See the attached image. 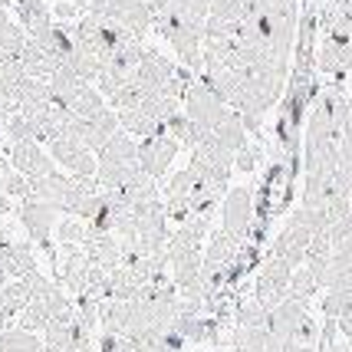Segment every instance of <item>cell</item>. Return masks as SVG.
Wrapping results in <instances>:
<instances>
[{
  "label": "cell",
  "mask_w": 352,
  "mask_h": 352,
  "mask_svg": "<svg viewBox=\"0 0 352 352\" xmlns=\"http://www.w3.org/2000/svg\"><path fill=\"white\" fill-rule=\"evenodd\" d=\"M290 276H293V267H287V263L276 261V257H267L261 263L257 283H254V300L263 309L280 307L287 300V290H290Z\"/></svg>",
  "instance_id": "cell-8"
},
{
  "label": "cell",
  "mask_w": 352,
  "mask_h": 352,
  "mask_svg": "<svg viewBox=\"0 0 352 352\" xmlns=\"http://www.w3.org/2000/svg\"><path fill=\"white\" fill-rule=\"evenodd\" d=\"M56 241H60L63 247H82V241H86V224L79 221V217L73 214H63V221H56Z\"/></svg>",
  "instance_id": "cell-19"
},
{
  "label": "cell",
  "mask_w": 352,
  "mask_h": 352,
  "mask_svg": "<svg viewBox=\"0 0 352 352\" xmlns=\"http://www.w3.org/2000/svg\"><path fill=\"white\" fill-rule=\"evenodd\" d=\"M20 221H23V230L30 234V241L40 250L53 254V230H56V221H60V211L46 201L27 198L20 201Z\"/></svg>",
  "instance_id": "cell-7"
},
{
  "label": "cell",
  "mask_w": 352,
  "mask_h": 352,
  "mask_svg": "<svg viewBox=\"0 0 352 352\" xmlns=\"http://www.w3.org/2000/svg\"><path fill=\"white\" fill-rule=\"evenodd\" d=\"M270 352H313V349H303V346H296V342H290V339L270 336Z\"/></svg>",
  "instance_id": "cell-22"
},
{
  "label": "cell",
  "mask_w": 352,
  "mask_h": 352,
  "mask_svg": "<svg viewBox=\"0 0 352 352\" xmlns=\"http://www.w3.org/2000/svg\"><path fill=\"white\" fill-rule=\"evenodd\" d=\"M182 102H184V119L195 125L201 135H211L217 125L230 116V106H228V102H221L214 92L204 86V79H201V76L188 79Z\"/></svg>",
  "instance_id": "cell-4"
},
{
  "label": "cell",
  "mask_w": 352,
  "mask_h": 352,
  "mask_svg": "<svg viewBox=\"0 0 352 352\" xmlns=\"http://www.w3.org/2000/svg\"><path fill=\"white\" fill-rule=\"evenodd\" d=\"M234 352H270V329H244L234 326Z\"/></svg>",
  "instance_id": "cell-17"
},
{
  "label": "cell",
  "mask_w": 352,
  "mask_h": 352,
  "mask_svg": "<svg viewBox=\"0 0 352 352\" xmlns=\"http://www.w3.org/2000/svg\"><path fill=\"white\" fill-rule=\"evenodd\" d=\"M178 152H182V145L171 135L142 138V142H138V168L145 171L152 182H158V178L171 168V162L178 158Z\"/></svg>",
  "instance_id": "cell-9"
},
{
  "label": "cell",
  "mask_w": 352,
  "mask_h": 352,
  "mask_svg": "<svg viewBox=\"0 0 352 352\" xmlns=\"http://www.w3.org/2000/svg\"><path fill=\"white\" fill-rule=\"evenodd\" d=\"M50 155H53L73 178H86V182L96 178V168H99V165H96V152H89L79 138H56V142H50Z\"/></svg>",
  "instance_id": "cell-10"
},
{
  "label": "cell",
  "mask_w": 352,
  "mask_h": 352,
  "mask_svg": "<svg viewBox=\"0 0 352 352\" xmlns=\"http://www.w3.org/2000/svg\"><path fill=\"white\" fill-rule=\"evenodd\" d=\"M92 16H109L112 23H119L122 30L132 33L138 43H145V36L155 27V10L145 0H99Z\"/></svg>",
  "instance_id": "cell-5"
},
{
  "label": "cell",
  "mask_w": 352,
  "mask_h": 352,
  "mask_svg": "<svg viewBox=\"0 0 352 352\" xmlns=\"http://www.w3.org/2000/svg\"><path fill=\"white\" fill-rule=\"evenodd\" d=\"M7 20H10V14H7V10H3V3H0V27H3Z\"/></svg>",
  "instance_id": "cell-27"
},
{
  "label": "cell",
  "mask_w": 352,
  "mask_h": 352,
  "mask_svg": "<svg viewBox=\"0 0 352 352\" xmlns=\"http://www.w3.org/2000/svg\"><path fill=\"white\" fill-rule=\"evenodd\" d=\"M336 329L342 333V336L352 339V309H346V313H342V316L336 320Z\"/></svg>",
  "instance_id": "cell-23"
},
{
  "label": "cell",
  "mask_w": 352,
  "mask_h": 352,
  "mask_svg": "<svg viewBox=\"0 0 352 352\" xmlns=\"http://www.w3.org/2000/svg\"><path fill=\"white\" fill-rule=\"evenodd\" d=\"M257 158H261V145H247V148H241V152L234 155V168L237 171H254Z\"/></svg>",
  "instance_id": "cell-21"
},
{
  "label": "cell",
  "mask_w": 352,
  "mask_h": 352,
  "mask_svg": "<svg viewBox=\"0 0 352 352\" xmlns=\"http://www.w3.org/2000/svg\"><path fill=\"white\" fill-rule=\"evenodd\" d=\"M145 3H148V7H152L155 14H158V10H162V7H165V3H168V0H145Z\"/></svg>",
  "instance_id": "cell-24"
},
{
  "label": "cell",
  "mask_w": 352,
  "mask_h": 352,
  "mask_svg": "<svg viewBox=\"0 0 352 352\" xmlns=\"http://www.w3.org/2000/svg\"><path fill=\"white\" fill-rule=\"evenodd\" d=\"M116 119H119V129H122L125 135L132 138H155V135H165V125L148 119L142 109H122V112H116Z\"/></svg>",
  "instance_id": "cell-13"
},
{
  "label": "cell",
  "mask_w": 352,
  "mask_h": 352,
  "mask_svg": "<svg viewBox=\"0 0 352 352\" xmlns=\"http://www.w3.org/2000/svg\"><path fill=\"white\" fill-rule=\"evenodd\" d=\"M7 320H10V316H7V313H3V307H0V333L7 329Z\"/></svg>",
  "instance_id": "cell-26"
},
{
  "label": "cell",
  "mask_w": 352,
  "mask_h": 352,
  "mask_svg": "<svg viewBox=\"0 0 352 352\" xmlns=\"http://www.w3.org/2000/svg\"><path fill=\"white\" fill-rule=\"evenodd\" d=\"M211 135H214L230 155H237L241 148H247V145H250V135H247V129H244V122H241V116H237V112H230L228 119L217 125Z\"/></svg>",
  "instance_id": "cell-14"
},
{
  "label": "cell",
  "mask_w": 352,
  "mask_h": 352,
  "mask_svg": "<svg viewBox=\"0 0 352 352\" xmlns=\"http://www.w3.org/2000/svg\"><path fill=\"white\" fill-rule=\"evenodd\" d=\"M27 43H30V36L23 33V27H20L16 20H7V23L0 27V53H3L7 60H20V53H23Z\"/></svg>",
  "instance_id": "cell-18"
},
{
  "label": "cell",
  "mask_w": 352,
  "mask_h": 352,
  "mask_svg": "<svg viewBox=\"0 0 352 352\" xmlns=\"http://www.w3.org/2000/svg\"><path fill=\"white\" fill-rule=\"evenodd\" d=\"M73 303H69V296L56 287V283H50L43 274L33 280V293H30V303L23 307L20 313V329H30V333H43L50 329L53 322H66L73 316Z\"/></svg>",
  "instance_id": "cell-2"
},
{
  "label": "cell",
  "mask_w": 352,
  "mask_h": 352,
  "mask_svg": "<svg viewBox=\"0 0 352 352\" xmlns=\"http://www.w3.org/2000/svg\"><path fill=\"white\" fill-rule=\"evenodd\" d=\"M336 333H339L336 322L326 320V326L320 329V346H316V352H352L349 346H346V342H339Z\"/></svg>",
  "instance_id": "cell-20"
},
{
  "label": "cell",
  "mask_w": 352,
  "mask_h": 352,
  "mask_svg": "<svg viewBox=\"0 0 352 352\" xmlns=\"http://www.w3.org/2000/svg\"><path fill=\"white\" fill-rule=\"evenodd\" d=\"M0 352H46L43 349V339L30 333V329H3L0 333Z\"/></svg>",
  "instance_id": "cell-16"
},
{
  "label": "cell",
  "mask_w": 352,
  "mask_h": 352,
  "mask_svg": "<svg viewBox=\"0 0 352 352\" xmlns=\"http://www.w3.org/2000/svg\"><path fill=\"white\" fill-rule=\"evenodd\" d=\"M254 214H257V201L250 188H228L224 195V208H221V230H228L234 237L244 241L247 234L254 230Z\"/></svg>",
  "instance_id": "cell-6"
},
{
  "label": "cell",
  "mask_w": 352,
  "mask_h": 352,
  "mask_svg": "<svg viewBox=\"0 0 352 352\" xmlns=\"http://www.w3.org/2000/svg\"><path fill=\"white\" fill-rule=\"evenodd\" d=\"M7 162H10L14 171H20L27 182H36V178H46L50 171H56L53 162H50V155L43 152V145H36V142H10Z\"/></svg>",
  "instance_id": "cell-11"
},
{
  "label": "cell",
  "mask_w": 352,
  "mask_h": 352,
  "mask_svg": "<svg viewBox=\"0 0 352 352\" xmlns=\"http://www.w3.org/2000/svg\"><path fill=\"white\" fill-rule=\"evenodd\" d=\"M270 336L290 339L296 346L316 352V346H320V326L309 316V303L287 296L280 307L270 309Z\"/></svg>",
  "instance_id": "cell-3"
},
{
  "label": "cell",
  "mask_w": 352,
  "mask_h": 352,
  "mask_svg": "<svg viewBox=\"0 0 352 352\" xmlns=\"http://www.w3.org/2000/svg\"><path fill=\"white\" fill-rule=\"evenodd\" d=\"M7 211H10V198H3V195H0V214H7Z\"/></svg>",
  "instance_id": "cell-25"
},
{
  "label": "cell",
  "mask_w": 352,
  "mask_h": 352,
  "mask_svg": "<svg viewBox=\"0 0 352 352\" xmlns=\"http://www.w3.org/2000/svg\"><path fill=\"white\" fill-rule=\"evenodd\" d=\"M155 27L162 30V36L171 43V50L182 56L184 69L201 76L204 69V60H201V46H204V23L195 20V16L178 14L175 7H162L155 14Z\"/></svg>",
  "instance_id": "cell-1"
},
{
  "label": "cell",
  "mask_w": 352,
  "mask_h": 352,
  "mask_svg": "<svg viewBox=\"0 0 352 352\" xmlns=\"http://www.w3.org/2000/svg\"><path fill=\"white\" fill-rule=\"evenodd\" d=\"M14 3H16V23L23 27V33L30 40L53 27V10L46 7L43 0H14Z\"/></svg>",
  "instance_id": "cell-12"
},
{
  "label": "cell",
  "mask_w": 352,
  "mask_h": 352,
  "mask_svg": "<svg viewBox=\"0 0 352 352\" xmlns=\"http://www.w3.org/2000/svg\"><path fill=\"white\" fill-rule=\"evenodd\" d=\"M30 293H33V280H10L7 287H0V307L7 316H16L23 313V307L30 303Z\"/></svg>",
  "instance_id": "cell-15"
}]
</instances>
